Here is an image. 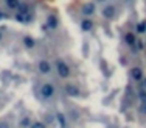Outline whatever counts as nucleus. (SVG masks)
<instances>
[{
	"label": "nucleus",
	"instance_id": "obj_1",
	"mask_svg": "<svg viewBox=\"0 0 146 128\" xmlns=\"http://www.w3.org/2000/svg\"><path fill=\"white\" fill-rule=\"evenodd\" d=\"M100 14H101V17H103V19H106V20L115 19L117 14H118V6H117V3H115V2H107L106 5H104L103 8L100 9Z\"/></svg>",
	"mask_w": 146,
	"mask_h": 128
},
{
	"label": "nucleus",
	"instance_id": "obj_2",
	"mask_svg": "<svg viewBox=\"0 0 146 128\" xmlns=\"http://www.w3.org/2000/svg\"><path fill=\"white\" fill-rule=\"evenodd\" d=\"M54 69H56V74L61 78H68L72 75L70 66L67 64L65 60H62V58H56V60H54Z\"/></svg>",
	"mask_w": 146,
	"mask_h": 128
},
{
	"label": "nucleus",
	"instance_id": "obj_3",
	"mask_svg": "<svg viewBox=\"0 0 146 128\" xmlns=\"http://www.w3.org/2000/svg\"><path fill=\"white\" fill-rule=\"evenodd\" d=\"M54 92H56V88H54L53 83L45 81V83H42V84H40V97H42V99H45V100L53 99Z\"/></svg>",
	"mask_w": 146,
	"mask_h": 128
},
{
	"label": "nucleus",
	"instance_id": "obj_4",
	"mask_svg": "<svg viewBox=\"0 0 146 128\" xmlns=\"http://www.w3.org/2000/svg\"><path fill=\"white\" fill-rule=\"evenodd\" d=\"M37 72H39L40 75H50L51 72H53V66H51V63L47 58H40V60L37 61Z\"/></svg>",
	"mask_w": 146,
	"mask_h": 128
},
{
	"label": "nucleus",
	"instance_id": "obj_5",
	"mask_svg": "<svg viewBox=\"0 0 146 128\" xmlns=\"http://www.w3.org/2000/svg\"><path fill=\"white\" fill-rule=\"evenodd\" d=\"M98 8H96V3L95 2H86L81 8V13L84 17H92L93 14H96Z\"/></svg>",
	"mask_w": 146,
	"mask_h": 128
},
{
	"label": "nucleus",
	"instance_id": "obj_6",
	"mask_svg": "<svg viewBox=\"0 0 146 128\" xmlns=\"http://www.w3.org/2000/svg\"><path fill=\"white\" fill-rule=\"evenodd\" d=\"M64 91L68 97H78L79 95V88L76 84H73V83H67L64 86Z\"/></svg>",
	"mask_w": 146,
	"mask_h": 128
},
{
	"label": "nucleus",
	"instance_id": "obj_7",
	"mask_svg": "<svg viewBox=\"0 0 146 128\" xmlns=\"http://www.w3.org/2000/svg\"><path fill=\"white\" fill-rule=\"evenodd\" d=\"M93 27H95V22H93L90 17H82V19H81V30H82V31L89 33V31H92V30H93Z\"/></svg>",
	"mask_w": 146,
	"mask_h": 128
},
{
	"label": "nucleus",
	"instance_id": "obj_8",
	"mask_svg": "<svg viewBox=\"0 0 146 128\" xmlns=\"http://www.w3.org/2000/svg\"><path fill=\"white\" fill-rule=\"evenodd\" d=\"M58 25H59V17L54 13H50L47 16V27L50 30H54V28H58Z\"/></svg>",
	"mask_w": 146,
	"mask_h": 128
},
{
	"label": "nucleus",
	"instance_id": "obj_9",
	"mask_svg": "<svg viewBox=\"0 0 146 128\" xmlns=\"http://www.w3.org/2000/svg\"><path fill=\"white\" fill-rule=\"evenodd\" d=\"M124 42L129 47H135V44H137V36H135V33H132V31L124 33Z\"/></svg>",
	"mask_w": 146,
	"mask_h": 128
},
{
	"label": "nucleus",
	"instance_id": "obj_10",
	"mask_svg": "<svg viewBox=\"0 0 146 128\" xmlns=\"http://www.w3.org/2000/svg\"><path fill=\"white\" fill-rule=\"evenodd\" d=\"M131 77L134 78L135 81H141L143 80V70L140 67H132L131 69Z\"/></svg>",
	"mask_w": 146,
	"mask_h": 128
},
{
	"label": "nucleus",
	"instance_id": "obj_11",
	"mask_svg": "<svg viewBox=\"0 0 146 128\" xmlns=\"http://www.w3.org/2000/svg\"><path fill=\"white\" fill-rule=\"evenodd\" d=\"M6 5L11 9H17L19 8V0H6Z\"/></svg>",
	"mask_w": 146,
	"mask_h": 128
},
{
	"label": "nucleus",
	"instance_id": "obj_12",
	"mask_svg": "<svg viewBox=\"0 0 146 128\" xmlns=\"http://www.w3.org/2000/svg\"><path fill=\"white\" fill-rule=\"evenodd\" d=\"M30 125V119H23L22 120V127H28Z\"/></svg>",
	"mask_w": 146,
	"mask_h": 128
},
{
	"label": "nucleus",
	"instance_id": "obj_13",
	"mask_svg": "<svg viewBox=\"0 0 146 128\" xmlns=\"http://www.w3.org/2000/svg\"><path fill=\"white\" fill-rule=\"evenodd\" d=\"M140 97H141V100H143V102H146V94H145L143 91L140 92Z\"/></svg>",
	"mask_w": 146,
	"mask_h": 128
},
{
	"label": "nucleus",
	"instance_id": "obj_14",
	"mask_svg": "<svg viewBox=\"0 0 146 128\" xmlns=\"http://www.w3.org/2000/svg\"><path fill=\"white\" fill-rule=\"evenodd\" d=\"M141 113H143V114H146V103H143V105H141Z\"/></svg>",
	"mask_w": 146,
	"mask_h": 128
},
{
	"label": "nucleus",
	"instance_id": "obj_15",
	"mask_svg": "<svg viewBox=\"0 0 146 128\" xmlns=\"http://www.w3.org/2000/svg\"><path fill=\"white\" fill-rule=\"evenodd\" d=\"M33 128H45V127L42 125V123H39V122H37L36 125H33Z\"/></svg>",
	"mask_w": 146,
	"mask_h": 128
},
{
	"label": "nucleus",
	"instance_id": "obj_16",
	"mask_svg": "<svg viewBox=\"0 0 146 128\" xmlns=\"http://www.w3.org/2000/svg\"><path fill=\"white\" fill-rule=\"evenodd\" d=\"M0 128H8V127H6L5 123H0Z\"/></svg>",
	"mask_w": 146,
	"mask_h": 128
},
{
	"label": "nucleus",
	"instance_id": "obj_17",
	"mask_svg": "<svg viewBox=\"0 0 146 128\" xmlns=\"http://www.w3.org/2000/svg\"><path fill=\"white\" fill-rule=\"evenodd\" d=\"M143 88L146 89V78H145V80H143Z\"/></svg>",
	"mask_w": 146,
	"mask_h": 128
},
{
	"label": "nucleus",
	"instance_id": "obj_18",
	"mask_svg": "<svg viewBox=\"0 0 146 128\" xmlns=\"http://www.w3.org/2000/svg\"><path fill=\"white\" fill-rule=\"evenodd\" d=\"M2 39H3V33L0 31V41H2Z\"/></svg>",
	"mask_w": 146,
	"mask_h": 128
},
{
	"label": "nucleus",
	"instance_id": "obj_19",
	"mask_svg": "<svg viewBox=\"0 0 146 128\" xmlns=\"http://www.w3.org/2000/svg\"><path fill=\"white\" fill-rule=\"evenodd\" d=\"M124 2H132V0H124Z\"/></svg>",
	"mask_w": 146,
	"mask_h": 128
}]
</instances>
